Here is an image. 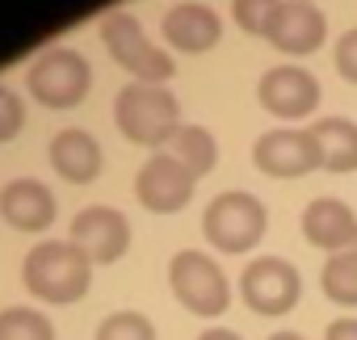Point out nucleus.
I'll return each instance as SVG.
<instances>
[{"mask_svg":"<svg viewBox=\"0 0 357 340\" xmlns=\"http://www.w3.org/2000/svg\"><path fill=\"white\" fill-rule=\"evenodd\" d=\"M22 281L34 298L43 302H80L93 286V261L76 248V244H59V240H47V244H34L26 252V265H22Z\"/></svg>","mask_w":357,"mask_h":340,"instance_id":"1","label":"nucleus"},{"mask_svg":"<svg viewBox=\"0 0 357 340\" xmlns=\"http://www.w3.org/2000/svg\"><path fill=\"white\" fill-rule=\"evenodd\" d=\"M114 122L139 147H168V139L181 130V105L164 84L130 80L114 97Z\"/></svg>","mask_w":357,"mask_h":340,"instance_id":"2","label":"nucleus"},{"mask_svg":"<svg viewBox=\"0 0 357 340\" xmlns=\"http://www.w3.org/2000/svg\"><path fill=\"white\" fill-rule=\"evenodd\" d=\"M26 84H30L34 101H43L47 109H72L93 88V63L76 47H51L30 63Z\"/></svg>","mask_w":357,"mask_h":340,"instance_id":"3","label":"nucleus"},{"mask_svg":"<svg viewBox=\"0 0 357 340\" xmlns=\"http://www.w3.org/2000/svg\"><path fill=\"white\" fill-rule=\"evenodd\" d=\"M265 227H269V215L261 206V198L244 194V190H227L219 198H211L206 215H202V231L206 240L219 248V252H248L265 240Z\"/></svg>","mask_w":357,"mask_h":340,"instance_id":"4","label":"nucleus"},{"mask_svg":"<svg viewBox=\"0 0 357 340\" xmlns=\"http://www.w3.org/2000/svg\"><path fill=\"white\" fill-rule=\"evenodd\" d=\"M168 286L176 294L185 311L202 315V319H215L231 307V286H227V273L219 269V261H211L206 252H176L168 261Z\"/></svg>","mask_w":357,"mask_h":340,"instance_id":"5","label":"nucleus"},{"mask_svg":"<svg viewBox=\"0 0 357 340\" xmlns=\"http://www.w3.org/2000/svg\"><path fill=\"white\" fill-rule=\"evenodd\" d=\"M101 42H105V51L114 55V63L126 68V72H130L135 80H143V84H164V80L172 76V55L160 51V47L143 34L139 17L126 13V9H114V13L101 17Z\"/></svg>","mask_w":357,"mask_h":340,"instance_id":"6","label":"nucleus"},{"mask_svg":"<svg viewBox=\"0 0 357 340\" xmlns=\"http://www.w3.org/2000/svg\"><path fill=\"white\" fill-rule=\"evenodd\" d=\"M240 294H244L248 311H257V315H286L303 298V277L282 256H257L240 273Z\"/></svg>","mask_w":357,"mask_h":340,"instance_id":"7","label":"nucleus"},{"mask_svg":"<svg viewBox=\"0 0 357 340\" xmlns=\"http://www.w3.org/2000/svg\"><path fill=\"white\" fill-rule=\"evenodd\" d=\"M252 164L261 168L265 177H307L315 168H324V155H319V143L311 130H294V126H282V130H265L252 147Z\"/></svg>","mask_w":357,"mask_h":340,"instance_id":"8","label":"nucleus"},{"mask_svg":"<svg viewBox=\"0 0 357 340\" xmlns=\"http://www.w3.org/2000/svg\"><path fill=\"white\" fill-rule=\"evenodd\" d=\"M194 185H198V177L168 151H155L135 177V194L151 215H176L181 206H190Z\"/></svg>","mask_w":357,"mask_h":340,"instance_id":"9","label":"nucleus"},{"mask_svg":"<svg viewBox=\"0 0 357 340\" xmlns=\"http://www.w3.org/2000/svg\"><path fill=\"white\" fill-rule=\"evenodd\" d=\"M72 244L93 261V265H114L130 248V223L114 206H84L72 219Z\"/></svg>","mask_w":357,"mask_h":340,"instance_id":"10","label":"nucleus"},{"mask_svg":"<svg viewBox=\"0 0 357 340\" xmlns=\"http://www.w3.org/2000/svg\"><path fill=\"white\" fill-rule=\"evenodd\" d=\"M257 97H261V105H265L273 118L294 122V118L315 114V105H319V80H315L307 68H294V63L269 68V72L261 76V84H257Z\"/></svg>","mask_w":357,"mask_h":340,"instance_id":"11","label":"nucleus"},{"mask_svg":"<svg viewBox=\"0 0 357 340\" xmlns=\"http://www.w3.org/2000/svg\"><path fill=\"white\" fill-rule=\"evenodd\" d=\"M0 215H5V223L17 227V231H47L55 223V215H59V202L43 181L22 177V181H9L0 190Z\"/></svg>","mask_w":357,"mask_h":340,"instance_id":"12","label":"nucleus"},{"mask_svg":"<svg viewBox=\"0 0 357 340\" xmlns=\"http://www.w3.org/2000/svg\"><path fill=\"white\" fill-rule=\"evenodd\" d=\"M324 34H328V22L311 0H282L278 22L269 30V42L286 55H311V51H319Z\"/></svg>","mask_w":357,"mask_h":340,"instance_id":"13","label":"nucleus"},{"mask_svg":"<svg viewBox=\"0 0 357 340\" xmlns=\"http://www.w3.org/2000/svg\"><path fill=\"white\" fill-rule=\"evenodd\" d=\"M303 235H307V244L324 248L328 256L344 252V248L357 244V215L340 198H315L303 210Z\"/></svg>","mask_w":357,"mask_h":340,"instance_id":"14","label":"nucleus"},{"mask_svg":"<svg viewBox=\"0 0 357 340\" xmlns=\"http://www.w3.org/2000/svg\"><path fill=\"white\" fill-rule=\"evenodd\" d=\"M160 34L164 42H172L176 51H185V55H202L211 51L219 38H223V22L215 9L206 5H172L160 22Z\"/></svg>","mask_w":357,"mask_h":340,"instance_id":"15","label":"nucleus"},{"mask_svg":"<svg viewBox=\"0 0 357 340\" xmlns=\"http://www.w3.org/2000/svg\"><path fill=\"white\" fill-rule=\"evenodd\" d=\"M51 164H55V173H59L63 181L89 185V181H97V173H101V143H97L89 130L68 126V130H59V134L51 139Z\"/></svg>","mask_w":357,"mask_h":340,"instance_id":"16","label":"nucleus"},{"mask_svg":"<svg viewBox=\"0 0 357 340\" xmlns=\"http://www.w3.org/2000/svg\"><path fill=\"white\" fill-rule=\"evenodd\" d=\"M328 173H357V122L349 118H319L311 126Z\"/></svg>","mask_w":357,"mask_h":340,"instance_id":"17","label":"nucleus"},{"mask_svg":"<svg viewBox=\"0 0 357 340\" xmlns=\"http://www.w3.org/2000/svg\"><path fill=\"white\" fill-rule=\"evenodd\" d=\"M168 155H176L194 177H206L215 160H219V143L206 126H181L172 139H168Z\"/></svg>","mask_w":357,"mask_h":340,"instance_id":"18","label":"nucleus"},{"mask_svg":"<svg viewBox=\"0 0 357 340\" xmlns=\"http://www.w3.org/2000/svg\"><path fill=\"white\" fill-rule=\"evenodd\" d=\"M319 286L336 307H357V244L344 248V252H332L324 261Z\"/></svg>","mask_w":357,"mask_h":340,"instance_id":"19","label":"nucleus"},{"mask_svg":"<svg viewBox=\"0 0 357 340\" xmlns=\"http://www.w3.org/2000/svg\"><path fill=\"white\" fill-rule=\"evenodd\" d=\"M0 340H55V323L30 307H5L0 311Z\"/></svg>","mask_w":357,"mask_h":340,"instance_id":"20","label":"nucleus"},{"mask_svg":"<svg viewBox=\"0 0 357 340\" xmlns=\"http://www.w3.org/2000/svg\"><path fill=\"white\" fill-rule=\"evenodd\" d=\"M93 340H155V327L139 311H114V315H105L97 323V336Z\"/></svg>","mask_w":357,"mask_h":340,"instance_id":"21","label":"nucleus"},{"mask_svg":"<svg viewBox=\"0 0 357 340\" xmlns=\"http://www.w3.org/2000/svg\"><path fill=\"white\" fill-rule=\"evenodd\" d=\"M278 9H282V0H231V13H236L240 30L261 34V38H269V30L278 22Z\"/></svg>","mask_w":357,"mask_h":340,"instance_id":"22","label":"nucleus"},{"mask_svg":"<svg viewBox=\"0 0 357 340\" xmlns=\"http://www.w3.org/2000/svg\"><path fill=\"white\" fill-rule=\"evenodd\" d=\"M22 126H26V105H22V97H17L9 84H0V143L17 139Z\"/></svg>","mask_w":357,"mask_h":340,"instance_id":"23","label":"nucleus"},{"mask_svg":"<svg viewBox=\"0 0 357 340\" xmlns=\"http://www.w3.org/2000/svg\"><path fill=\"white\" fill-rule=\"evenodd\" d=\"M332 59H336V72H340L349 84H357V26L340 34V42H336V51H332Z\"/></svg>","mask_w":357,"mask_h":340,"instance_id":"24","label":"nucleus"},{"mask_svg":"<svg viewBox=\"0 0 357 340\" xmlns=\"http://www.w3.org/2000/svg\"><path fill=\"white\" fill-rule=\"evenodd\" d=\"M324 340H357V319H332Z\"/></svg>","mask_w":357,"mask_h":340,"instance_id":"25","label":"nucleus"},{"mask_svg":"<svg viewBox=\"0 0 357 340\" xmlns=\"http://www.w3.org/2000/svg\"><path fill=\"white\" fill-rule=\"evenodd\" d=\"M198 340H244L240 332H231V327H206Z\"/></svg>","mask_w":357,"mask_h":340,"instance_id":"26","label":"nucleus"},{"mask_svg":"<svg viewBox=\"0 0 357 340\" xmlns=\"http://www.w3.org/2000/svg\"><path fill=\"white\" fill-rule=\"evenodd\" d=\"M269 340H307V336H298V332H273Z\"/></svg>","mask_w":357,"mask_h":340,"instance_id":"27","label":"nucleus"}]
</instances>
